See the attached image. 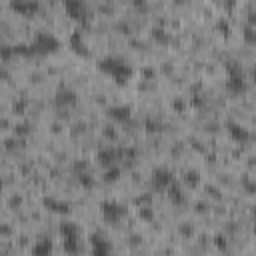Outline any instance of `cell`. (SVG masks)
Returning a JSON list of instances; mask_svg holds the SVG:
<instances>
[{
	"label": "cell",
	"mask_w": 256,
	"mask_h": 256,
	"mask_svg": "<svg viewBox=\"0 0 256 256\" xmlns=\"http://www.w3.org/2000/svg\"><path fill=\"white\" fill-rule=\"evenodd\" d=\"M98 68H100V72H104V74H108L110 78H114L118 84L128 82V78L132 76V66H130L124 58L112 56V54L100 58V60H98Z\"/></svg>",
	"instance_id": "6da1fadb"
},
{
	"label": "cell",
	"mask_w": 256,
	"mask_h": 256,
	"mask_svg": "<svg viewBox=\"0 0 256 256\" xmlns=\"http://www.w3.org/2000/svg\"><path fill=\"white\" fill-rule=\"evenodd\" d=\"M30 48L34 54H48V52H56L60 48V40L46 30H38L32 40H30Z\"/></svg>",
	"instance_id": "7a4b0ae2"
},
{
	"label": "cell",
	"mask_w": 256,
	"mask_h": 256,
	"mask_svg": "<svg viewBox=\"0 0 256 256\" xmlns=\"http://www.w3.org/2000/svg\"><path fill=\"white\" fill-rule=\"evenodd\" d=\"M226 72H228V76H226V88L230 92H234V94L244 92L246 90V80H244V74H242L240 64L238 62H228Z\"/></svg>",
	"instance_id": "3957f363"
},
{
	"label": "cell",
	"mask_w": 256,
	"mask_h": 256,
	"mask_svg": "<svg viewBox=\"0 0 256 256\" xmlns=\"http://www.w3.org/2000/svg\"><path fill=\"white\" fill-rule=\"evenodd\" d=\"M100 210H102V218H104L108 224L120 222V220L124 218V214H126V208H124L122 204L114 202V200H104V202L100 204Z\"/></svg>",
	"instance_id": "277c9868"
},
{
	"label": "cell",
	"mask_w": 256,
	"mask_h": 256,
	"mask_svg": "<svg viewBox=\"0 0 256 256\" xmlns=\"http://www.w3.org/2000/svg\"><path fill=\"white\" fill-rule=\"evenodd\" d=\"M174 184V174L170 168L166 166H160V168H154L152 172V186L156 190H170Z\"/></svg>",
	"instance_id": "5b68a950"
},
{
	"label": "cell",
	"mask_w": 256,
	"mask_h": 256,
	"mask_svg": "<svg viewBox=\"0 0 256 256\" xmlns=\"http://www.w3.org/2000/svg\"><path fill=\"white\" fill-rule=\"evenodd\" d=\"M226 130H228L230 138H232L234 142H240V144H244V142H248V140L252 138L250 130H248L244 124L234 122V120H228V122H226Z\"/></svg>",
	"instance_id": "8992f818"
},
{
	"label": "cell",
	"mask_w": 256,
	"mask_h": 256,
	"mask_svg": "<svg viewBox=\"0 0 256 256\" xmlns=\"http://www.w3.org/2000/svg\"><path fill=\"white\" fill-rule=\"evenodd\" d=\"M68 44H70V48H72L76 54H80V56H90V48H88V44H86V40H84V34H82L78 28L70 32Z\"/></svg>",
	"instance_id": "52a82bcc"
},
{
	"label": "cell",
	"mask_w": 256,
	"mask_h": 256,
	"mask_svg": "<svg viewBox=\"0 0 256 256\" xmlns=\"http://www.w3.org/2000/svg\"><path fill=\"white\" fill-rule=\"evenodd\" d=\"M120 156H122V150H118L114 146H102L98 150V162L106 168L116 166V160H120Z\"/></svg>",
	"instance_id": "ba28073f"
},
{
	"label": "cell",
	"mask_w": 256,
	"mask_h": 256,
	"mask_svg": "<svg viewBox=\"0 0 256 256\" xmlns=\"http://www.w3.org/2000/svg\"><path fill=\"white\" fill-rule=\"evenodd\" d=\"M92 256H112V244L104 236H92Z\"/></svg>",
	"instance_id": "9c48e42d"
},
{
	"label": "cell",
	"mask_w": 256,
	"mask_h": 256,
	"mask_svg": "<svg viewBox=\"0 0 256 256\" xmlns=\"http://www.w3.org/2000/svg\"><path fill=\"white\" fill-rule=\"evenodd\" d=\"M108 116H110L114 122L124 124V122H128V120H130L132 110H130V106H126V104H114V106H110V108H108Z\"/></svg>",
	"instance_id": "30bf717a"
},
{
	"label": "cell",
	"mask_w": 256,
	"mask_h": 256,
	"mask_svg": "<svg viewBox=\"0 0 256 256\" xmlns=\"http://www.w3.org/2000/svg\"><path fill=\"white\" fill-rule=\"evenodd\" d=\"M54 100H56L58 106H74L78 102V96H76V92L72 88H60L56 92V98Z\"/></svg>",
	"instance_id": "8fae6325"
},
{
	"label": "cell",
	"mask_w": 256,
	"mask_h": 256,
	"mask_svg": "<svg viewBox=\"0 0 256 256\" xmlns=\"http://www.w3.org/2000/svg\"><path fill=\"white\" fill-rule=\"evenodd\" d=\"M64 10L72 18H86V4L82 0H66L64 2Z\"/></svg>",
	"instance_id": "7c38bea8"
},
{
	"label": "cell",
	"mask_w": 256,
	"mask_h": 256,
	"mask_svg": "<svg viewBox=\"0 0 256 256\" xmlns=\"http://www.w3.org/2000/svg\"><path fill=\"white\" fill-rule=\"evenodd\" d=\"M30 254L32 256H50L52 254V242L48 238H40L32 244L30 248Z\"/></svg>",
	"instance_id": "4fadbf2b"
},
{
	"label": "cell",
	"mask_w": 256,
	"mask_h": 256,
	"mask_svg": "<svg viewBox=\"0 0 256 256\" xmlns=\"http://www.w3.org/2000/svg\"><path fill=\"white\" fill-rule=\"evenodd\" d=\"M10 6H12V10H16L20 14H32L38 10V2H32V0H16Z\"/></svg>",
	"instance_id": "5bb4252c"
},
{
	"label": "cell",
	"mask_w": 256,
	"mask_h": 256,
	"mask_svg": "<svg viewBox=\"0 0 256 256\" xmlns=\"http://www.w3.org/2000/svg\"><path fill=\"white\" fill-rule=\"evenodd\" d=\"M62 248H64L66 254L76 256L80 252V240H78V236H64L62 238Z\"/></svg>",
	"instance_id": "9a60e30c"
},
{
	"label": "cell",
	"mask_w": 256,
	"mask_h": 256,
	"mask_svg": "<svg viewBox=\"0 0 256 256\" xmlns=\"http://www.w3.org/2000/svg\"><path fill=\"white\" fill-rule=\"evenodd\" d=\"M44 206L50 208V210H54V212H64V214L68 212V204L62 202V200H56V198H52V196L44 198Z\"/></svg>",
	"instance_id": "2e32d148"
},
{
	"label": "cell",
	"mask_w": 256,
	"mask_h": 256,
	"mask_svg": "<svg viewBox=\"0 0 256 256\" xmlns=\"http://www.w3.org/2000/svg\"><path fill=\"white\" fill-rule=\"evenodd\" d=\"M60 236H62V238H64V236H78V226H76V222L64 220V222L60 224Z\"/></svg>",
	"instance_id": "e0dca14e"
},
{
	"label": "cell",
	"mask_w": 256,
	"mask_h": 256,
	"mask_svg": "<svg viewBox=\"0 0 256 256\" xmlns=\"http://www.w3.org/2000/svg\"><path fill=\"white\" fill-rule=\"evenodd\" d=\"M242 38L248 44H256V24H246L242 28Z\"/></svg>",
	"instance_id": "ac0fdd59"
},
{
	"label": "cell",
	"mask_w": 256,
	"mask_h": 256,
	"mask_svg": "<svg viewBox=\"0 0 256 256\" xmlns=\"http://www.w3.org/2000/svg\"><path fill=\"white\" fill-rule=\"evenodd\" d=\"M78 182H80L82 186H86V188H90V186L94 184L92 176H90V174H86V172H80V174H78Z\"/></svg>",
	"instance_id": "d6986e66"
},
{
	"label": "cell",
	"mask_w": 256,
	"mask_h": 256,
	"mask_svg": "<svg viewBox=\"0 0 256 256\" xmlns=\"http://www.w3.org/2000/svg\"><path fill=\"white\" fill-rule=\"evenodd\" d=\"M118 174H120V168H118V166H110V168L106 170V176H104V178H106V180H116Z\"/></svg>",
	"instance_id": "ffe728a7"
},
{
	"label": "cell",
	"mask_w": 256,
	"mask_h": 256,
	"mask_svg": "<svg viewBox=\"0 0 256 256\" xmlns=\"http://www.w3.org/2000/svg\"><path fill=\"white\" fill-rule=\"evenodd\" d=\"M146 126H148V130H158V128H160V124H156L154 120H148Z\"/></svg>",
	"instance_id": "44dd1931"
},
{
	"label": "cell",
	"mask_w": 256,
	"mask_h": 256,
	"mask_svg": "<svg viewBox=\"0 0 256 256\" xmlns=\"http://www.w3.org/2000/svg\"><path fill=\"white\" fill-rule=\"evenodd\" d=\"M140 216H142V218H152V212H150L148 208H142V210H140Z\"/></svg>",
	"instance_id": "7402d4cb"
},
{
	"label": "cell",
	"mask_w": 256,
	"mask_h": 256,
	"mask_svg": "<svg viewBox=\"0 0 256 256\" xmlns=\"http://www.w3.org/2000/svg\"><path fill=\"white\" fill-rule=\"evenodd\" d=\"M254 80H256V68H254Z\"/></svg>",
	"instance_id": "603a6c76"
},
{
	"label": "cell",
	"mask_w": 256,
	"mask_h": 256,
	"mask_svg": "<svg viewBox=\"0 0 256 256\" xmlns=\"http://www.w3.org/2000/svg\"><path fill=\"white\" fill-rule=\"evenodd\" d=\"M254 234H256V224H254Z\"/></svg>",
	"instance_id": "cb8c5ba5"
}]
</instances>
